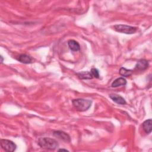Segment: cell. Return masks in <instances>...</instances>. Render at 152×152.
Instances as JSON below:
<instances>
[{
    "label": "cell",
    "mask_w": 152,
    "mask_h": 152,
    "mask_svg": "<svg viewBox=\"0 0 152 152\" xmlns=\"http://www.w3.org/2000/svg\"><path fill=\"white\" fill-rule=\"evenodd\" d=\"M37 144L40 147L49 150H55L58 147V143L55 139L48 137L40 138Z\"/></svg>",
    "instance_id": "obj_1"
},
{
    "label": "cell",
    "mask_w": 152,
    "mask_h": 152,
    "mask_svg": "<svg viewBox=\"0 0 152 152\" xmlns=\"http://www.w3.org/2000/svg\"><path fill=\"white\" fill-rule=\"evenodd\" d=\"M74 107L80 112L87 110L91 106L92 102L90 100L84 99H73L72 101Z\"/></svg>",
    "instance_id": "obj_2"
},
{
    "label": "cell",
    "mask_w": 152,
    "mask_h": 152,
    "mask_svg": "<svg viewBox=\"0 0 152 152\" xmlns=\"http://www.w3.org/2000/svg\"><path fill=\"white\" fill-rule=\"evenodd\" d=\"M113 28L114 30L118 32L128 34H133L137 31L136 27L125 24H116L113 26Z\"/></svg>",
    "instance_id": "obj_3"
},
{
    "label": "cell",
    "mask_w": 152,
    "mask_h": 152,
    "mask_svg": "<svg viewBox=\"0 0 152 152\" xmlns=\"http://www.w3.org/2000/svg\"><path fill=\"white\" fill-rule=\"evenodd\" d=\"M1 146L3 150L8 152H12L15 150L17 145L11 140L2 139L0 141Z\"/></svg>",
    "instance_id": "obj_4"
},
{
    "label": "cell",
    "mask_w": 152,
    "mask_h": 152,
    "mask_svg": "<svg viewBox=\"0 0 152 152\" xmlns=\"http://www.w3.org/2000/svg\"><path fill=\"white\" fill-rule=\"evenodd\" d=\"M53 135L55 137L58 138L59 139L63 140L65 142H69L71 139L70 137L69 136L68 134L66 133L63 132V131H56L53 132Z\"/></svg>",
    "instance_id": "obj_5"
},
{
    "label": "cell",
    "mask_w": 152,
    "mask_h": 152,
    "mask_svg": "<svg viewBox=\"0 0 152 152\" xmlns=\"http://www.w3.org/2000/svg\"><path fill=\"white\" fill-rule=\"evenodd\" d=\"M148 66V62L145 59H140L137 62L135 65V69L139 71H143L147 69Z\"/></svg>",
    "instance_id": "obj_6"
},
{
    "label": "cell",
    "mask_w": 152,
    "mask_h": 152,
    "mask_svg": "<svg viewBox=\"0 0 152 152\" xmlns=\"http://www.w3.org/2000/svg\"><path fill=\"white\" fill-rule=\"evenodd\" d=\"M109 97L114 102H115L119 104H126V101H125V99L118 94H111L109 95Z\"/></svg>",
    "instance_id": "obj_7"
},
{
    "label": "cell",
    "mask_w": 152,
    "mask_h": 152,
    "mask_svg": "<svg viewBox=\"0 0 152 152\" xmlns=\"http://www.w3.org/2000/svg\"><path fill=\"white\" fill-rule=\"evenodd\" d=\"M151 124H152V121L151 119L145 120L143 123H142V128L144 131H145V132L146 134H150L151 132V129H152V126H151Z\"/></svg>",
    "instance_id": "obj_8"
},
{
    "label": "cell",
    "mask_w": 152,
    "mask_h": 152,
    "mask_svg": "<svg viewBox=\"0 0 152 152\" xmlns=\"http://www.w3.org/2000/svg\"><path fill=\"white\" fill-rule=\"evenodd\" d=\"M126 84V80L123 77H119L115 79L112 83L111 86L112 87H118L121 86H125Z\"/></svg>",
    "instance_id": "obj_9"
},
{
    "label": "cell",
    "mask_w": 152,
    "mask_h": 152,
    "mask_svg": "<svg viewBox=\"0 0 152 152\" xmlns=\"http://www.w3.org/2000/svg\"><path fill=\"white\" fill-rule=\"evenodd\" d=\"M18 61H19L21 63L27 64L31 63L33 59L30 56L26 54H21L18 57Z\"/></svg>",
    "instance_id": "obj_10"
},
{
    "label": "cell",
    "mask_w": 152,
    "mask_h": 152,
    "mask_svg": "<svg viewBox=\"0 0 152 152\" xmlns=\"http://www.w3.org/2000/svg\"><path fill=\"white\" fill-rule=\"evenodd\" d=\"M68 45L69 49L72 51H78L80 49L79 43L74 40H69L68 42Z\"/></svg>",
    "instance_id": "obj_11"
},
{
    "label": "cell",
    "mask_w": 152,
    "mask_h": 152,
    "mask_svg": "<svg viewBox=\"0 0 152 152\" xmlns=\"http://www.w3.org/2000/svg\"><path fill=\"white\" fill-rule=\"evenodd\" d=\"M78 77L82 80H88V79H92L93 76L91 72L88 71H83L77 74Z\"/></svg>",
    "instance_id": "obj_12"
},
{
    "label": "cell",
    "mask_w": 152,
    "mask_h": 152,
    "mask_svg": "<svg viewBox=\"0 0 152 152\" xmlns=\"http://www.w3.org/2000/svg\"><path fill=\"white\" fill-rule=\"evenodd\" d=\"M133 72V71L131 69H128L122 67L119 69V74L122 76L124 77H129L130 76Z\"/></svg>",
    "instance_id": "obj_13"
},
{
    "label": "cell",
    "mask_w": 152,
    "mask_h": 152,
    "mask_svg": "<svg viewBox=\"0 0 152 152\" xmlns=\"http://www.w3.org/2000/svg\"><path fill=\"white\" fill-rule=\"evenodd\" d=\"M90 72L92 74L93 77H95L97 78H99V71L96 68H91Z\"/></svg>",
    "instance_id": "obj_14"
},
{
    "label": "cell",
    "mask_w": 152,
    "mask_h": 152,
    "mask_svg": "<svg viewBox=\"0 0 152 152\" xmlns=\"http://www.w3.org/2000/svg\"><path fill=\"white\" fill-rule=\"evenodd\" d=\"M58 151H68V150H66V149H64V148H61V149H59V150H58Z\"/></svg>",
    "instance_id": "obj_15"
},
{
    "label": "cell",
    "mask_w": 152,
    "mask_h": 152,
    "mask_svg": "<svg viewBox=\"0 0 152 152\" xmlns=\"http://www.w3.org/2000/svg\"><path fill=\"white\" fill-rule=\"evenodd\" d=\"M1 62L2 63V61H3V58H2V56H1Z\"/></svg>",
    "instance_id": "obj_16"
}]
</instances>
